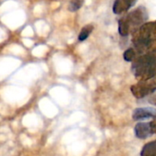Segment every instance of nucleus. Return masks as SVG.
Masks as SVG:
<instances>
[{"mask_svg":"<svg viewBox=\"0 0 156 156\" xmlns=\"http://www.w3.org/2000/svg\"><path fill=\"white\" fill-rule=\"evenodd\" d=\"M156 40V21L143 23L133 32L132 42L135 51L143 54L151 51Z\"/></svg>","mask_w":156,"mask_h":156,"instance_id":"nucleus-1","label":"nucleus"},{"mask_svg":"<svg viewBox=\"0 0 156 156\" xmlns=\"http://www.w3.org/2000/svg\"><path fill=\"white\" fill-rule=\"evenodd\" d=\"M132 73L140 81L156 77V51L141 54L133 61Z\"/></svg>","mask_w":156,"mask_h":156,"instance_id":"nucleus-2","label":"nucleus"},{"mask_svg":"<svg viewBox=\"0 0 156 156\" xmlns=\"http://www.w3.org/2000/svg\"><path fill=\"white\" fill-rule=\"evenodd\" d=\"M130 90L136 98H143L153 94L156 91V77L139 81L138 84L130 87Z\"/></svg>","mask_w":156,"mask_h":156,"instance_id":"nucleus-3","label":"nucleus"},{"mask_svg":"<svg viewBox=\"0 0 156 156\" xmlns=\"http://www.w3.org/2000/svg\"><path fill=\"white\" fill-rule=\"evenodd\" d=\"M147 16L148 14L144 8H138L123 19L129 25L130 31H132L131 30L133 29L134 32L139 27H140L144 23V21L147 20Z\"/></svg>","mask_w":156,"mask_h":156,"instance_id":"nucleus-4","label":"nucleus"},{"mask_svg":"<svg viewBox=\"0 0 156 156\" xmlns=\"http://www.w3.org/2000/svg\"><path fill=\"white\" fill-rule=\"evenodd\" d=\"M154 118H156V108H138L132 112V119L136 121H142Z\"/></svg>","mask_w":156,"mask_h":156,"instance_id":"nucleus-5","label":"nucleus"},{"mask_svg":"<svg viewBox=\"0 0 156 156\" xmlns=\"http://www.w3.org/2000/svg\"><path fill=\"white\" fill-rule=\"evenodd\" d=\"M135 137L140 140H146L151 137L153 134L151 122H139L134 127Z\"/></svg>","mask_w":156,"mask_h":156,"instance_id":"nucleus-6","label":"nucleus"},{"mask_svg":"<svg viewBox=\"0 0 156 156\" xmlns=\"http://www.w3.org/2000/svg\"><path fill=\"white\" fill-rule=\"evenodd\" d=\"M138 0H115L113 5V12L117 15L127 12L135 6Z\"/></svg>","mask_w":156,"mask_h":156,"instance_id":"nucleus-7","label":"nucleus"},{"mask_svg":"<svg viewBox=\"0 0 156 156\" xmlns=\"http://www.w3.org/2000/svg\"><path fill=\"white\" fill-rule=\"evenodd\" d=\"M140 156H156V140L145 143L140 151Z\"/></svg>","mask_w":156,"mask_h":156,"instance_id":"nucleus-8","label":"nucleus"},{"mask_svg":"<svg viewBox=\"0 0 156 156\" xmlns=\"http://www.w3.org/2000/svg\"><path fill=\"white\" fill-rule=\"evenodd\" d=\"M93 30H94V26L91 25V24L87 25L84 28H82L79 35H78V41H85L89 37V35L92 33Z\"/></svg>","mask_w":156,"mask_h":156,"instance_id":"nucleus-9","label":"nucleus"},{"mask_svg":"<svg viewBox=\"0 0 156 156\" xmlns=\"http://www.w3.org/2000/svg\"><path fill=\"white\" fill-rule=\"evenodd\" d=\"M119 33L120 36L122 37H126L129 35V33L130 32V30H129V25L127 24V22L125 21V20L122 18L119 20Z\"/></svg>","mask_w":156,"mask_h":156,"instance_id":"nucleus-10","label":"nucleus"},{"mask_svg":"<svg viewBox=\"0 0 156 156\" xmlns=\"http://www.w3.org/2000/svg\"><path fill=\"white\" fill-rule=\"evenodd\" d=\"M84 5V0H71L69 6H68V9L71 12H75L77 10H79Z\"/></svg>","mask_w":156,"mask_h":156,"instance_id":"nucleus-11","label":"nucleus"},{"mask_svg":"<svg viewBox=\"0 0 156 156\" xmlns=\"http://www.w3.org/2000/svg\"><path fill=\"white\" fill-rule=\"evenodd\" d=\"M136 52L137 51L133 48L128 49L127 51H125V52L123 54L124 60L127 61V62H133L136 59Z\"/></svg>","mask_w":156,"mask_h":156,"instance_id":"nucleus-12","label":"nucleus"},{"mask_svg":"<svg viewBox=\"0 0 156 156\" xmlns=\"http://www.w3.org/2000/svg\"><path fill=\"white\" fill-rule=\"evenodd\" d=\"M150 122H151V129H152L153 134H156V118H154Z\"/></svg>","mask_w":156,"mask_h":156,"instance_id":"nucleus-13","label":"nucleus"},{"mask_svg":"<svg viewBox=\"0 0 156 156\" xmlns=\"http://www.w3.org/2000/svg\"><path fill=\"white\" fill-rule=\"evenodd\" d=\"M149 102H150L151 104H152L153 106H155V107H156V96L151 97V98L149 99Z\"/></svg>","mask_w":156,"mask_h":156,"instance_id":"nucleus-14","label":"nucleus"}]
</instances>
